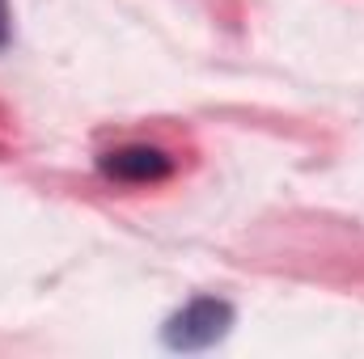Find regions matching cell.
Instances as JSON below:
<instances>
[{
  "instance_id": "cell-3",
  "label": "cell",
  "mask_w": 364,
  "mask_h": 359,
  "mask_svg": "<svg viewBox=\"0 0 364 359\" xmlns=\"http://www.w3.org/2000/svg\"><path fill=\"white\" fill-rule=\"evenodd\" d=\"M13 38V13H9V0H0V51L9 47Z\"/></svg>"
},
{
  "instance_id": "cell-2",
  "label": "cell",
  "mask_w": 364,
  "mask_h": 359,
  "mask_svg": "<svg viewBox=\"0 0 364 359\" xmlns=\"http://www.w3.org/2000/svg\"><path fill=\"white\" fill-rule=\"evenodd\" d=\"M97 170L114 182L127 186H149V182H166L174 174V157L157 144H123L97 157Z\"/></svg>"
},
{
  "instance_id": "cell-1",
  "label": "cell",
  "mask_w": 364,
  "mask_h": 359,
  "mask_svg": "<svg viewBox=\"0 0 364 359\" xmlns=\"http://www.w3.org/2000/svg\"><path fill=\"white\" fill-rule=\"evenodd\" d=\"M233 317L237 313H233L229 300H220V296H195L191 304H182L178 313L161 326V343L170 351H182V355L208 351V347H216V343L229 338Z\"/></svg>"
}]
</instances>
